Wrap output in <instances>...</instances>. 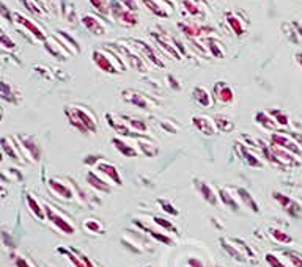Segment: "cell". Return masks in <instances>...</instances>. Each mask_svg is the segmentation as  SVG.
I'll return each mask as SVG.
<instances>
[{"label": "cell", "mask_w": 302, "mask_h": 267, "mask_svg": "<svg viewBox=\"0 0 302 267\" xmlns=\"http://www.w3.org/2000/svg\"><path fill=\"white\" fill-rule=\"evenodd\" d=\"M213 98L222 104H231L235 101V91L227 82H217L213 88Z\"/></svg>", "instance_id": "cell-7"}, {"label": "cell", "mask_w": 302, "mask_h": 267, "mask_svg": "<svg viewBox=\"0 0 302 267\" xmlns=\"http://www.w3.org/2000/svg\"><path fill=\"white\" fill-rule=\"evenodd\" d=\"M159 2H162L164 5H166V6H169L170 8V10H173V0H159Z\"/></svg>", "instance_id": "cell-48"}, {"label": "cell", "mask_w": 302, "mask_h": 267, "mask_svg": "<svg viewBox=\"0 0 302 267\" xmlns=\"http://www.w3.org/2000/svg\"><path fill=\"white\" fill-rule=\"evenodd\" d=\"M98 170L101 171L102 175H106L110 181H114L117 186H122V178H120V175H118V170H117V167L112 165V163L99 162L98 163Z\"/></svg>", "instance_id": "cell-15"}, {"label": "cell", "mask_w": 302, "mask_h": 267, "mask_svg": "<svg viewBox=\"0 0 302 267\" xmlns=\"http://www.w3.org/2000/svg\"><path fill=\"white\" fill-rule=\"evenodd\" d=\"M3 160V154H2V151H0V162Z\"/></svg>", "instance_id": "cell-53"}, {"label": "cell", "mask_w": 302, "mask_h": 267, "mask_svg": "<svg viewBox=\"0 0 302 267\" xmlns=\"http://www.w3.org/2000/svg\"><path fill=\"white\" fill-rule=\"evenodd\" d=\"M243 154H244V157H246V160H247L249 165H252V167H261V162L257 160V157L254 156V154H250L249 151H244Z\"/></svg>", "instance_id": "cell-42"}, {"label": "cell", "mask_w": 302, "mask_h": 267, "mask_svg": "<svg viewBox=\"0 0 302 267\" xmlns=\"http://www.w3.org/2000/svg\"><path fill=\"white\" fill-rule=\"evenodd\" d=\"M126 124L132 129V131H139V132H146V124L142 121V119H135V118H125Z\"/></svg>", "instance_id": "cell-31"}, {"label": "cell", "mask_w": 302, "mask_h": 267, "mask_svg": "<svg viewBox=\"0 0 302 267\" xmlns=\"http://www.w3.org/2000/svg\"><path fill=\"white\" fill-rule=\"evenodd\" d=\"M44 211H46L47 220L52 223V225H54L57 229L62 231L63 234H73V232H74V227H73L66 219H63L62 215H60L58 212H55L52 208H49V206H44Z\"/></svg>", "instance_id": "cell-6"}, {"label": "cell", "mask_w": 302, "mask_h": 267, "mask_svg": "<svg viewBox=\"0 0 302 267\" xmlns=\"http://www.w3.org/2000/svg\"><path fill=\"white\" fill-rule=\"evenodd\" d=\"M183 6L191 16H195V18L202 16V8L195 2V0H183Z\"/></svg>", "instance_id": "cell-30"}, {"label": "cell", "mask_w": 302, "mask_h": 267, "mask_svg": "<svg viewBox=\"0 0 302 267\" xmlns=\"http://www.w3.org/2000/svg\"><path fill=\"white\" fill-rule=\"evenodd\" d=\"M13 140H14L16 148L19 150L22 157H27L33 163L40 160V157H41V148H40V145L32 139V137L19 135L18 139H13Z\"/></svg>", "instance_id": "cell-3"}, {"label": "cell", "mask_w": 302, "mask_h": 267, "mask_svg": "<svg viewBox=\"0 0 302 267\" xmlns=\"http://www.w3.org/2000/svg\"><path fill=\"white\" fill-rule=\"evenodd\" d=\"M154 222H156V225L166 228L167 231H176V228L172 225V223L167 220V219H162V217H154Z\"/></svg>", "instance_id": "cell-41"}, {"label": "cell", "mask_w": 302, "mask_h": 267, "mask_svg": "<svg viewBox=\"0 0 302 267\" xmlns=\"http://www.w3.org/2000/svg\"><path fill=\"white\" fill-rule=\"evenodd\" d=\"M5 195H6V191H5L2 186H0V196H5Z\"/></svg>", "instance_id": "cell-51"}, {"label": "cell", "mask_w": 302, "mask_h": 267, "mask_svg": "<svg viewBox=\"0 0 302 267\" xmlns=\"http://www.w3.org/2000/svg\"><path fill=\"white\" fill-rule=\"evenodd\" d=\"M169 80H170V85H172V88H176V90H179L178 80H175V79H173V77H172V76H169Z\"/></svg>", "instance_id": "cell-47"}, {"label": "cell", "mask_w": 302, "mask_h": 267, "mask_svg": "<svg viewBox=\"0 0 302 267\" xmlns=\"http://www.w3.org/2000/svg\"><path fill=\"white\" fill-rule=\"evenodd\" d=\"M90 5L94 8V11L101 14V18H109L110 16V0H88Z\"/></svg>", "instance_id": "cell-22"}, {"label": "cell", "mask_w": 302, "mask_h": 267, "mask_svg": "<svg viewBox=\"0 0 302 267\" xmlns=\"http://www.w3.org/2000/svg\"><path fill=\"white\" fill-rule=\"evenodd\" d=\"M65 115L68 121L73 127H76L81 134H88V132H96V119L90 114L88 110L84 107H66Z\"/></svg>", "instance_id": "cell-1"}, {"label": "cell", "mask_w": 302, "mask_h": 267, "mask_svg": "<svg viewBox=\"0 0 302 267\" xmlns=\"http://www.w3.org/2000/svg\"><path fill=\"white\" fill-rule=\"evenodd\" d=\"M112 145H115V148L123 154L126 157H135L139 156V151L134 150V146H131L129 143H126L122 139H112Z\"/></svg>", "instance_id": "cell-19"}, {"label": "cell", "mask_w": 302, "mask_h": 267, "mask_svg": "<svg viewBox=\"0 0 302 267\" xmlns=\"http://www.w3.org/2000/svg\"><path fill=\"white\" fill-rule=\"evenodd\" d=\"M197 187H198V191L202 192V195H203V198H205L206 201L211 203V204H216V203H217V195L214 193V191H211V187H210L208 184L198 183Z\"/></svg>", "instance_id": "cell-26"}, {"label": "cell", "mask_w": 302, "mask_h": 267, "mask_svg": "<svg viewBox=\"0 0 302 267\" xmlns=\"http://www.w3.org/2000/svg\"><path fill=\"white\" fill-rule=\"evenodd\" d=\"M159 203L162 204V208L166 209V212H169V214H172V215H178V211H176L170 203H167V201H159Z\"/></svg>", "instance_id": "cell-43"}, {"label": "cell", "mask_w": 302, "mask_h": 267, "mask_svg": "<svg viewBox=\"0 0 302 267\" xmlns=\"http://www.w3.org/2000/svg\"><path fill=\"white\" fill-rule=\"evenodd\" d=\"M49 189L55 195L65 198V200H71L73 198V191L65 183H62L60 179H49Z\"/></svg>", "instance_id": "cell-13"}, {"label": "cell", "mask_w": 302, "mask_h": 267, "mask_svg": "<svg viewBox=\"0 0 302 267\" xmlns=\"http://www.w3.org/2000/svg\"><path fill=\"white\" fill-rule=\"evenodd\" d=\"M81 22L94 37H102L107 33V24L104 22V18H98L94 14H84Z\"/></svg>", "instance_id": "cell-5"}, {"label": "cell", "mask_w": 302, "mask_h": 267, "mask_svg": "<svg viewBox=\"0 0 302 267\" xmlns=\"http://www.w3.org/2000/svg\"><path fill=\"white\" fill-rule=\"evenodd\" d=\"M87 183H88L91 187L96 189V191H101V192H104V193L110 192V186L106 183V181L99 179L94 173H88V175H87Z\"/></svg>", "instance_id": "cell-25"}, {"label": "cell", "mask_w": 302, "mask_h": 267, "mask_svg": "<svg viewBox=\"0 0 302 267\" xmlns=\"http://www.w3.org/2000/svg\"><path fill=\"white\" fill-rule=\"evenodd\" d=\"M222 244H223V248H225V252H228L233 258H235L236 261H243V255L239 253V247H238V248L231 247L230 244H225V240H222Z\"/></svg>", "instance_id": "cell-38"}, {"label": "cell", "mask_w": 302, "mask_h": 267, "mask_svg": "<svg viewBox=\"0 0 302 267\" xmlns=\"http://www.w3.org/2000/svg\"><path fill=\"white\" fill-rule=\"evenodd\" d=\"M142 227V225H140ZM145 231H148L150 234L156 239V240H159V242H162V244H166V245H170L172 244V239L170 237H167L166 234H161V232H156V231H151V229H148V228H145V227H142Z\"/></svg>", "instance_id": "cell-37"}, {"label": "cell", "mask_w": 302, "mask_h": 267, "mask_svg": "<svg viewBox=\"0 0 302 267\" xmlns=\"http://www.w3.org/2000/svg\"><path fill=\"white\" fill-rule=\"evenodd\" d=\"M238 193L241 196V200H243L249 206V208H252L255 212H258V206H257V203L254 201V198L250 196V193L247 191H244V189H238Z\"/></svg>", "instance_id": "cell-33"}, {"label": "cell", "mask_w": 302, "mask_h": 267, "mask_svg": "<svg viewBox=\"0 0 302 267\" xmlns=\"http://www.w3.org/2000/svg\"><path fill=\"white\" fill-rule=\"evenodd\" d=\"M13 21L18 24V25H21V27H22L25 32H27V33H30V35L33 37V39H35V41H41V42H46V41H47V35H46L44 32H43V29L40 27V25L35 24L32 19L25 18L24 14L14 11Z\"/></svg>", "instance_id": "cell-4"}, {"label": "cell", "mask_w": 302, "mask_h": 267, "mask_svg": "<svg viewBox=\"0 0 302 267\" xmlns=\"http://www.w3.org/2000/svg\"><path fill=\"white\" fill-rule=\"evenodd\" d=\"M225 19H227V24H228L230 30L235 33L236 37H243L244 35V33H246V24L243 22V19H241L238 14L230 11V13H227Z\"/></svg>", "instance_id": "cell-12"}, {"label": "cell", "mask_w": 302, "mask_h": 267, "mask_svg": "<svg viewBox=\"0 0 302 267\" xmlns=\"http://www.w3.org/2000/svg\"><path fill=\"white\" fill-rule=\"evenodd\" d=\"M62 14H63V18L68 22H74V19H76V8H74V5L71 2H68V0L62 2Z\"/></svg>", "instance_id": "cell-29"}, {"label": "cell", "mask_w": 302, "mask_h": 267, "mask_svg": "<svg viewBox=\"0 0 302 267\" xmlns=\"http://www.w3.org/2000/svg\"><path fill=\"white\" fill-rule=\"evenodd\" d=\"M269 115L274 118V121L277 123V126H279V124H280V126H287V124H288V121H290L288 115L285 114L283 110H272Z\"/></svg>", "instance_id": "cell-32"}, {"label": "cell", "mask_w": 302, "mask_h": 267, "mask_svg": "<svg viewBox=\"0 0 302 267\" xmlns=\"http://www.w3.org/2000/svg\"><path fill=\"white\" fill-rule=\"evenodd\" d=\"M219 196H220L222 203L225 204V206H228V208H231L233 211H236V209H238V204H236V203H235V200H233V198L230 196V193H228V192H225V191H220V192H219Z\"/></svg>", "instance_id": "cell-35"}, {"label": "cell", "mask_w": 302, "mask_h": 267, "mask_svg": "<svg viewBox=\"0 0 302 267\" xmlns=\"http://www.w3.org/2000/svg\"><path fill=\"white\" fill-rule=\"evenodd\" d=\"M110 16L123 27H135L139 24V16L132 13L118 2V0H110Z\"/></svg>", "instance_id": "cell-2"}, {"label": "cell", "mask_w": 302, "mask_h": 267, "mask_svg": "<svg viewBox=\"0 0 302 267\" xmlns=\"http://www.w3.org/2000/svg\"><path fill=\"white\" fill-rule=\"evenodd\" d=\"M0 46H2L3 49H6V50H14L16 49L14 41L8 37L2 29H0Z\"/></svg>", "instance_id": "cell-34"}, {"label": "cell", "mask_w": 302, "mask_h": 267, "mask_svg": "<svg viewBox=\"0 0 302 267\" xmlns=\"http://www.w3.org/2000/svg\"><path fill=\"white\" fill-rule=\"evenodd\" d=\"M13 16H14V11H11L10 8H8L2 0H0V18H3L5 21L8 22H13Z\"/></svg>", "instance_id": "cell-36"}, {"label": "cell", "mask_w": 302, "mask_h": 267, "mask_svg": "<svg viewBox=\"0 0 302 267\" xmlns=\"http://www.w3.org/2000/svg\"><path fill=\"white\" fill-rule=\"evenodd\" d=\"M118 50L125 55V62H128L129 66H132V68H135V70H139L142 73H146L148 66H146L145 60L139 57V54H134L129 47H118Z\"/></svg>", "instance_id": "cell-8"}, {"label": "cell", "mask_w": 302, "mask_h": 267, "mask_svg": "<svg viewBox=\"0 0 302 267\" xmlns=\"http://www.w3.org/2000/svg\"><path fill=\"white\" fill-rule=\"evenodd\" d=\"M271 140H272V145L275 146H279V148L285 150V151H290V153H299V146L296 142H293L288 135H283L282 132L279 134H272L271 137Z\"/></svg>", "instance_id": "cell-9"}, {"label": "cell", "mask_w": 302, "mask_h": 267, "mask_svg": "<svg viewBox=\"0 0 302 267\" xmlns=\"http://www.w3.org/2000/svg\"><path fill=\"white\" fill-rule=\"evenodd\" d=\"M25 200H27V204H29L30 212L35 215V217H38L40 220H44V219H46V211H44V208H41V204L35 200V198H33V195L27 193V195H25Z\"/></svg>", "instance_id": "cell-20"}, {"label": "cell", "mask_w": 302, "mask_h": 267, "mask_svg": "<svg viewBox=\"0 0 302 267\" xmlns=\"http://www.w3.org/2000/svg\"><path fill=\"white\" fill-rule=\"evenodd\" d=\"M14 261H16V267H30V264H29L27 261H25L24 258H21V256L16 258Z\"/></svg>", "instance_id": "cell-45"}, {"label": "cell", "mask_w": 302, "mask_h": 267, "mask_svg": "<svg viewBox=\"0 0 302 267\" xmlns=\"http://www.w3.org/2000/svg\"><path fill=\"white\" fill-rule=\"evenodd\" d=\"M3 119V112H2V109H0V121H2Z\"/></svg>", "instance_id": "cell-52"}, {"label": "cell", "mask_w": 302, "mask_h": 267, "mask_svg": "<svg viewBox=\"0 0 302 267\" xmlns=\"http://www.w3.org/2000/svg\"><path fill=\"white\" fill-rule=\"evenodd\" d=\"M123 96L128 102H131V104L140 107V109H148V102H146V99L143 96H140V94H137L135 91H123Z\"/></svg>", "instance_id": "cell-23"}, {"label": "cell", "mask_w": 302, "mask_h": 267, "mask_svg": "<svg viewBox=\"0 0 302 267\" xmlns=\"http://www.w3.org/2000/svg\"><path fill=\"white\" fill-rule=\"evenodd\" d=\"M296 62L302 66V52H299V54L296 55Z\"/></svg>", "instance_id": "cell-50"}, {"label": "cell", "mask_w": 302, "mask_h": 267, "mask_svg": "<svg viewBox=\"0 0 302 267\" xmlns=\"http://www.w3.org/2000/svg\"><path fill=\"white\" fill-rule=\"evenodd\" d=\"M118 2L129 11H132V13L139 11V0H118Z\"/></svg>", "instance_id": "cell-39"}, {"label": "cell", "mask_w": 302, "mask_h": 267, "mask_svg": "<svg viewBox=\"0 0 302 267\" xmlns=\"http://www.w3.org/2000/svg\"><path fill=\"white\" fill-rule=\"evenodd\" d=\"M192 123H194L197 131H200L205 135H213L216 132V124L208 116H194Z\"/></svg>", "instance_id": "cell-10"}, {"label": "cell", "mask_w": 302, "mask_h": 267, "mask_svg": "<svg viewBox=\"0 0 302 267\" xmlns=\"http://www.w3.org/2000/svg\"><path fill=\"white\" fill-rule=\"evenodd\" d=\"M140 146H142V150H145V148L148 150V146H150V145H143V143H140ZM154 154H156V153L151 151V150H150V151H146V156H154Z\"/></svg>", "instance_id": "cell-49"}, {"label": "cell", "mask_w": 302, "mask_h": 267, "mask_svg": "<svg viewBox=\"0 0 302 267\" xmlns=\"http://www.w3.org/2000/svg\"><path fill=\"white\" fill-rule=\"evenodd\" d=\"M84 227L91 232H102V225L98 220H87L84 223Z\"/></svg>", "instance_id": "cell-40"}, {"label": "cell", "mask_w": 302, "mask_h": 267, "mask_svg": "<svg viewBox=\"0 0 302 267\" xmlns=\"http://www.w3.org/2000/svg\"><path fill=\"white\" fill-rule=\"evenodd\" d=\"M213 121L216 124V129L220 132H230L233 129V123L230 121V119H227L225 116H214Z\"/></svg>", "instance_id": "cell-28"}, {"label": "cell", "mask_w": 302, "mask_h": 267, "mask_svg": "<svg viewBox=\"0 0 302 267\" xmlns=\"http://www.w3.org/2000/svg\"><path fill=\"white\" fill-rule=\"evenodd\" d=\"M142 3L145 5V8L148 10L150 13H153L154 16H158V18H164V19H167L169 16H170V8L169 10H166L158 0H142Z\"/></svg>", "instance_id": "cell-14"}, {"label": "cell", "mask_w": 302, "mask_h": 267, "mask_svg": "<svg viewBox=\"0 0 302 267\" xmlns=\"http://www.w3.org/2000/svg\"><path fill=\"white\" fill-rule=\"evenodd\" d=\"M16 96H18V94L14 93L13 85L10 82L0 79V98H3L8 102H16Z\"/></svg>", "instance_id": "cell-21"}, {"label": "cell", "mask_w": 302, "mask_h": 267, "mask_svg": "<svg viewBox=\"0 0 302 267\" xmlns=\"http://www.w3.org/2000/svg\"><path fill=\"white\" fill-rule=\"evenodd\" d=\"M77 253H79V252H77ZM79 256H81V260L84 261L85 267H94V266H93V263H91V261H90V260H88V258H87V256H85V255H81V253H79Z\"/></svg>", "instance_id": "cell-46"}, {"label": "cell", "mask_w": 302, "mask_h": 267, "mask_svg": "<svg viewBox=\"0 0 302 267\" xmlns=\"http://www.w3.org/2000/svg\"><path fill=\"white\" fill-rule=\"evenodd\" d=\"M192 96L195 99L197 104H200L202 107H211L213 104V94L208 93V90L203 88V87H195L192 91Z\"/></svg>", "instance_id": "cell-16"}, {"label": "cell", "mask_w": 302, "mask_h": 267, "mask_svg": "<svg viewBox=\"0 0 302 267\" xmlns=\"http://www.w3.org/2000/svg\"><path fill=\"white\" fill-rule=\"evenodd\" d=\"M187 264L191 266V267H205L203 263L200 260H197V258H191V260L187 261Z\"/></svg>", "instance_id": "cell-44"}, {"label": "cell", "mask_w": 302, "mask_h": 267, "mask_svg": "<svg viewBox=\"0 0 302 267\" xmlns=\"http://www.w3.org/2000/svg\"><path fill=\"white\" fill-rule=\"evenodd\" d=\"M255 119H257L258 124H260L261 127H264V129H267V131H272V129L277 127V123L274 121V118L269 114H264V112H258Z\"/></svg>", "instance_id": "cell-24"}, {"label": "cell", "mask_w": 302, "mask_h": 267, "mask_svg": "<svg viewBox=\"0 0 302 267\" xmlns=\"http://www.w3.org/2000/svg\"><path fill=\"white\" fill-rule=\"evenodd\" d=\"M54 41L55 42H52V41H49V38H47V41L44 42V46H46V49H47V52H50L52 54L55 58H58V60H63V58H66V57H70V54H68V50L60 44V42L55 39V37H54Z\"/></svg>", "instance_id": "cell-17"}, {"label": "cell", "mask_w": 302, "mask_h": 267, "mask_svg": "<svg viewBox=\"0 0 302 267\" xmlns=\"http://www.w3.org/2000/svg\"><path fill=\"white\" fill-rule=\"evenodd\" d=\"M269 232H271V237L275 240V242H279V244H291L293 242L291 236L287 234V232L282 231V229L272 228V229H269Z\"/></svg>", "instance_id": "cell-27"}, {"label": "cell", "mask_w": 302, "mask_h": 267, "mask_svg": "<svg viewBox=\"0 0 302 267\" xmlns=\"http://www.w3.org/2000/svg\"><path fill=\"white\" fill-rule=\"evenodd\" d=\"M135 42V44H137V47H140L142 49V52H143V55H146V57H148V60H150V62L153 63V65H156V66H164V63L161 62V58H159V55L156 54V52H154V50L151 49V46H148V44H146V42L145 41H134Z\"/></svg>", "instance_id": "cell-18"}, {"label": "cell", "mask_w": 302, "mask_h": 267, "mask_svg": "<svg viewBox=\"0 0 302 267\" xmlns=\"http://www.w3.org/2000/svg\"><path fill=\"white\" fill-rule=\"evenodd\" d=\"M0 146H2V151L6 154L8 157L13 159L14 162H18V163H22V156H21V153L19 150L16 148V145H14V140L13 139H2L0 140Z\"/></svg>", "instance_id": "cell-11"}]
</instances>
